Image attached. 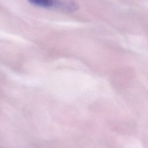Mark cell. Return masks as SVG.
<instances>
[{"mask_svg": "<svg viewBox=\"0 0 148 148\" xmlns=\"http://www.w3.org/2000/svg\"><path fill=\"white\" fill-rule=\"evenodd\" d=\"M36 6L55 9L65 12H73L78 8L77 3L73 0H28Z\"/></svg>", "mask_w": 148, "mask_h": 148, "instance_id": "cell-1", "label": "cell"}]
</instances>
